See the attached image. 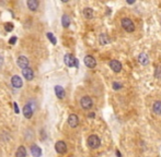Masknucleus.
Instances as JSON below:
<instances>
[{"label":"nucleus","mask_w":161,"mask_h":157,"mask_svg":"<svg viewBox=\"0 0 161 157\" xmlns=\"http://www.w3.org/2000/svg\"><path fill=\"white\" fill-rule=\"evenodd\" d=\"M121 25L128 33H133L134 31H135V24H134V22L129 18H123V19L121 20Z\"/></svg>","instance_id":"1"},{"label":"nucleus","mask_w":161,"mask_h":157,"mask_svg":"<svg viewBox=\"0 0 161 157\" xmlns=\"http://www.w3.org/2000/svg\"><path fill=\"white\" fill-rule=\"evenodd\" d=\"M100 145H101V140L98 135H95V134H92L90 135L89 138H88V146L92 149H96V148L100 147Z\"/></svg>","instance_id":"2"},{"label":"nucleus","mask_w":161,"mask_h":157,"mask_svg":"<svg viewBox=\"0 0 161 157\" xmlns=\"http://www.w3.org/2000/svg\"><path fill=\"white\" fill-rule=\"evenodd\" d=\"M64 61H65V64L68 66V67H78V60H77L76 58L74 57L72 55H69V53H67L65 55V57H64Z\"/></svg>","instance_id":"3"},{"label":"nucleus","mask_w":161,"mask_h":157,"mask_svg":"<svg viewBox=\"0 0 161 157\" xmlns=\"http://www.w3.org/2000/svg\"><path fill=\"white\" fill-rule=\"evenodd\" d=\"M80 105L83 109L88 110V109H91V108H92L93 101H92L90 96H83L80 99Z\"/></svg>","instance_id":"4"},{"label":"nucleus","mask_w":161,"mask_h":157,"mask_svg":"<svg viewBox=\"0 0 161 157\" xmlns=\"http://www.w3.org/2000/svg\"><path fill=\"white\" fill-rule=\"evenodd\" d=\"M83 62H85V66L88 68H90V69H93V68H95V66H96V60L94 59V57H92L90 55L85 56V59H83Z\"/></svg>","instance_id":"5"},{"label":"nucleus","mask_w":161,"mask_h":157,"mask_svg":"<svg viewBox=\"0 0 161 157\" xmlns=\"http://www.w3.org/2000/svg\"><path fill=\"white\" fill-rule=\"evenodd\" d=\"M68 124H69L70 128H77L78 124H79V118H78V116L75 114H71L68 117Z\"/></svg>","instance_id":"6"},{"label":"nucleus","mask_w":161,"mask_h":157,"mask_svg":"<svg viewBox=\"0 0 161 157\" xmlns=\"http://www.w3.org/2000/svg\"><path fill=\"white\" fill-rule=\"evenodd\" d=\"M110 68L113 70L115 73H119V72L122 71V63L119 61V60H111L110 61Z\"/></svg>","instance_id":"7"},{"label":"nucleus","mask_w":161,"mask_h":157,"mask_svg":"<svg viewBox=\"0 0 161 157\" xmlns=\"http://www.w3.org/2000/svg\"><path fill=\"white\" fill-rule=\"evenodd\" d=\"M55 149L58 154H65L67 152V145L65 142L62 141H58V142L55 144Z\"/></svg>","instance_id":"8"},{"label":"nucleus","mask_w":161,"mask_h":157,"mask_svg":"<svg viewBox=\"0 0 161 157\" xmlns=\"http://www.w3.org/2000/svg\"><path fill=\"white\" fill-rule=\"evenodd\" d=\"M28 64H30V61H28V59L26 57H24V56H20L18 58V66H19L21 69H26L28 68Z\"/></svg>","instance_id":"9"},{"label":"nucleus","mask_w":161,"mask_h":157,"mask_svg":"<svg viewBox=\"0 0 161 157\" xmlns=\"http://www.w3.org/2000/svg\"><path fill=\"white\" fill-rule=\"evenodd\" d=\"M11 84L14 88H20V87H22L23 82H22V79L19 75H13L11 79Z\"/></svg>","instance_id":"10"},{"label":"nucleus","mask_w":161,"mask_h":157,"mask_svg":"<svg viewBox=\"0 0 161 157\" xmlns=\"http://www.w3.org/2000/svg\"><path fill=\"white\" fill-rule=\"evenodd\" d=\"M22 74H23L24 79H26L28 81H31V80H33L34 72H33V70H32L31 68H26V69L22 70Z\"/></svg>","instance_id":"11"},{"label":"nucleus","mask_w":161,"mask_h":157,"mask_svg":"<svg viewBox=\"0 0 161 157\" xmlns=\"http://www.w3.org/2000/svg\"><path fill=\"white\" fill-rule=\"evenodd\" d=\"M138 61H139V63H140L142 66H147L148 63H149V57H148L147 53L142 52V53L138 56Z\"/></svg>","instance_id":"12"},{"label":"nucleus","mask_w":161,"mask_h":157,"mask_svg":"<svg viewBox=\"0 0 161 157\" xmlns=\"http://www.w3.org/2000/svg\"><path fill=\"white\" fill-rule=\"evenodd\" d=\"M23 114L25 118H28V119H30V118H32V116H33V109L31 108V106L30 105H25L23 107Z\"/></svg>","instance_id":"13"},{"label":"nucleus","mask_w":161,"mask_h":157,"mask_svg":"<svg viewBox=\"0 0 161 157\" xmlns=\"http://www.w3.org/2000/svg\"><path fill=\"white\" fill-rule=\"evenodd\" d=\"M55 94H56V96L59 99H62V98L65 97V90L62 88V86L56 85L55 86Z\"/></svg>","instance_id":"14"},{"label":"nucleus","mask_w":161,"mask_h":157,"mask_svg":"<svg viewBox=\"0 0 161 157\" xmlns=\"http://www.w3.org/2000/svg\"><path fill=\"white\" fill-rule=\"evenodd\" d=\"M31 152H32V155L34 157H41L42 155V149L38 147L37 145H32V147H31Z\"/></svg>","instance_id":"15"},{"label":"nucleus","mask_w":161,"mask_h":157,"mask_svg":"<svg viewBox=\"0 0 161 157\" xmlns=\"http://www.w3.org/2000/svg\"><path fill=\"white\" fill-rule=\"evenodd\" d=\"M152 110L156 114H161V100H157L152 105Z\"/></svg>","instance_id":"16"},{"label":"nucleus","mask_w":161,"mask_h":157,"mask_svg":"<svg viewBox=\"0 0 161 157\" xmlns=\"http://www.w3.org/2000/svg\"><path fill=\"white\" fill-rule=\"evenodd\" d=\"M99 43L101 44V45H108V44L110 43V38H109V36L106 35V34H101L99 36Z\"/></svg>","instance_id":"17"},{"label":"nucleus","mask_w":161,"mask_h":157,"mask_svg":"<svg viewBox=\"0 0 161 157\" xmlns=\"http://www.w3.org/2000/svg\"><path fill=\"white\" fill-rule=\"evenodd\" d=\"M38 7V1L37 0H28V8L31 11H35Z\"/></svg>","instance_id":"18"},{"label":"nucleus","mask_w":161,"mask_h":157,"mask_svg":"<svg viewBox=\"0 0 161 157\" xmlns=\"http://www.w3.org/2000/svg\"><path fill=\"white\" fill-rule=\"evenodd\" d=\"M15 157H26V149L24 146H20L17 152H15Z\"/></svg>","instance_id":"19"},{"label":"nucleus","mask_w":161,"mask_h":157,"mask_svg":"<svg viewBox=\"0 0 161 157\" xmlns=\"http://www.w3.org/2000/svg\"><path fill=\"white\" fill-rule=\"evenodd\" d=\"M83 15L85 19H92L93 18V9L91 8H85L83 9Z\"/></svg>","instance_id":"20"},{"label":"nucleus","mask_w":161,"mask_h":157,"mask_svg":"<svg viewBox=\"0 0 161 157\" xmlns=\"http://www.w3.org/2000/svg\"><path fill=\"white\" fill-rule=\"evenodd\" d=\"M62 24L64 27H68L70 25V18L67 14H64L62 18Z\"/></svg>","instance_id":"21"},{"label":"nucleus","mask_w":161,"mask_h":157,"mask_svg":"<svg viewBox=\"0 0 161 157\" xmlns=\"http://www.w3.org/2000/svg\"><path fill=\"white\" fill-rule=\"evenodd\" d=\"M47 38L52 42L53 45H56L57 44V39L55 38V36H54V34L52 33H47Z\"/></svg>","instance_id":"22"},{"label":"nucleus","mask_w":161,"mask_h":157,"mask_svg":"<svg viewBox=\"0 0 161 157\" xmlns=\"http://www.w3.org/2000/svg\"><path fill=\"white\" fill-rule=\"evenodd\" d=\"M155 76H156L157 79H161V67L160 66H158L156 68V71H155Z\"/></svg>","instance_id":"23"},{"label":"nucleus","mask_w":161,"mask_h":157,"mask_svg":"<svg viewBox=\"0 0 161 157\" xmlns=\"http://www.w3.org/2000/svg\"><path fill=\"white\" fill-rule=\"evenodd\" d=\"M5 29L7 32H11L13 29V24L12 23H6L5 24Z\"/></svg>","instance_id":"24"},{"label":"nucleus","mask_w":161,"mask_h":157,"mask_svg":"<svg viewBox=\"0 0 161 157\" xmlns=\"http://www.w3.org/2000/svg\"><path fill=\"white\" fill-rule=\"evenodd\" d=\"M123 87V85L121 84V83H119V82H114L113 83V88L115 90H121Z\"/></svg>","instance_id":"25"},{"label":"nucleus","mask_w":161,"mask_h":157,"mask_svg":"<svg viewBox=\"0 0 161 157\" xmlns=\"http://www.w3.org/2000/svg\"><path fill=\"white\" fill-rule=\"evenodd\" d=\"M17 39H18V38L15 37V36H13V37H11L9 39V44H11V45H14V44L17 43Z\"/></svg>","instance_id":"26"},{"label":"nucleus","mask_w":161,"mask_h":157,"mask_svg":"<svg viewBox=\"0 0 161 157\" xmlns=\"http://www.w3.org/2000/svg\"><path fill=\"white\" fill-rule=\"evenodd\" d=\"M14 111H15V114H19V107H18V104L17 103H14Z\"/></svg>","instance_id":"27"},{"label":"nucleus","mask_w":161,"mask_h":157,"mask_svg":"<svg viewBox=\"0 0 161 157\" xmlns=\"http://www.w3.org/2000/svg\"><path fill=\"white\" fill-rule=\"evenodd\" d=\"M2 64H3V57L0 55V68L2 67Z\"/></svg>","instance_id":"28"},{"label":"nucleus","mask_w":161,"mask_h":157,"mask_svg":"<svg viewBox=\"0 0 161 157\" xmlns=\"http://www.w3.org/2000/svg\"><path fill=\"white\" fill-rule=\"evenodd\" d=\"M94 117H95L94 112H91V114H89V118H94Z\"/></svg>","instance_id":"29"}]
</instances>
